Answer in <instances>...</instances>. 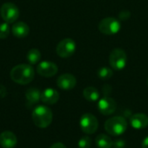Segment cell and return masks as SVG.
<instances>
[{"label": "cell", "mask_w": 148, "mask_h": 148, "mask_svg": "<svg viewBox=\"0 0 148 148\" xmlns=\"http://www.w3.org/2000/svg\"><path fill=\"white\" fill-rule=\"evenodd\" d=\"M11 80L20 85L30 83L35 77V71L30 64L22 63L15 66L10 73Z\"/></svg>", "instance_id": "cell-1"}, {"label": "cell", "mask_w": 148, "mask_h": 148, "mask_svg": "<svg viewBox=\"0 0 148 148\" xmlns=\"http://www.w3.org/2000/svg\"><path fill=\"white\" fill-rule=\"evenodd\" d=\"M53 120V114L50 108L46 106L40 105L34 108L32 112V121L39 128L48 127Z\"/></svg>", "instance_id": "cell-2"}, {"label": "cell", "mask_w": 148, "mask_h": 148, "mask_svg": "<svg viewBox=\"0 0 148 148\" xmlns=\"http://www.w3.org/2000/svg\"><path fill=\"white\" fill-rule=\"evenodd\" d=\"M104 128L108 134L120 136L126 132L127 128V121L122 116H114L105 122Z\"/></svg>", "instance_id": "cell-3"}, {"label": "cell", "mask_w": 148, "mask_h": 148, "mask_svg": "<svg viewBox=\"0 0 148 148\" xmlns=\"http://www.w3.org/2000/svg\"><path fill=\"white\" fill-rule=\"evenodd\" d=\"M19 9L13 3H5L0 8V15L7 23H14L19 17Z\"/></svg>", "instance_id": "cell-4"}, {"label": "cell", "mask_w": 148, "mask_h": 148, "mask_svg": "<svg viewBox=\"0 0 148 148\" xmlns=\"http://www.w3.org/2000/svg\"><path fill=\"white\" fill-rule=\"evenodd\" d=\"M127 62V56L126 52L121 49H114L109 56V63L111 68L114 70H122Z\"/></svg>", "instance_id": "cell-5"}, {"label": "cell", "mask_w": 148, "mask_h": 148, "mask_svg": "<svg viewBox=\"0 0 148 148\" xmlns=\"http://www.w3.org/2000/svg\"><path fill=\"white\" fill-rule=\"evenodd\" d=\"M121 23L114 17H107L102 19L99 23V30L104 35H114L121 30Z\"/></svg>", "instance_id": "cell-6"}, {"label": "cell", "mask_w": 148, "mask_h": 148, "mask_svg": "<svg viewBox=\"0 0 148 148\" xmlns=\"http://www.w3.org/2000/svg\"><path fill=\"white\" fill-rule=\"evenodd\" d=\"M80 127L83 133L86 134H95L99 127V122L97 118L92 114H84L80 119Z\"/></svg>", "instance_id": "cell-7"}, {"label": "cell", "mask_w": 148, "mask_h": 148, "mask_svg": "<svg viewBox=\"0 0 148 148\" xmlns=\"http://www.w3.org/2000/svg\"><path fill=\"white\" fill-rule=\"evenodd\" d=\"M76 49V44L73 39L65 38L59 42L56 46V54L62 58H68L73 56Z\"/></svg>", "instance_id": "cell-8"}, {"label": "cell", "mask_w": 148, "mask_h": 148, "mask_svg": "<svg viewBox=\"0 0 148 148\" xmlns=\"http://www.w3.org/2000/svg\"><path fill=\"white\" fill-rule=\"evenodd\" d=\"M116 101L108 96H105L98 101V110L103 115H110L116 110Z\"/></svg>", "instance_id": "cell-9"}, {"label": "cell", "mask_w": 148, "mask_h": 148, "mask_svg": "<svg viewBox=\"0 0 148 148\" xmlns=\"http://www.w3.org/2000/svg\"><path fill=\"white\" fill-rule=\"evenodd\" d=\"M36 71L42 77H52L58 72V67L52 62L43 61L37 65Z\"/></svg>", "instance_id": "cell-10"}, {"label": "cell", "mask_w": 148, "mask_h": 148, "mask_svg": "<svg viewBox=\"0 0 148 148\" xmlns=\"http://www.w3.org/2000/svg\"><path fill=\"white\" fill-rule=\"evenodd\" d=\"M56 84L62 90H70L75 87L76 79L71 74H63L58 77Z\"/></svg>", "instance_id": "cell-11"}, {"label": "cell", "mask_w": 148, "mask_h": 148, "mask_svg": "<svg viewBox=\"0 0 148 148\" xmlns=\"http://www.w3.org/2000/svg\"><path fill=\"white\" fill-rule=\"evenodd\" d=\"M130 123L134 129H144L148 126V116L143 113L134 114L130 119Z\"/></svg>", "instance_id": "cell-12"}, {"label": "cell", "mask_w": 148, "mask_h": 148, "mask_svg": "<svg viewBox=\"0 0 148 148\" xmlns=\"http://www.w3.org/2000/svg\"><path fill=\"white\" fill-rule=\"evenodd\" d=\"M59 93L54 88H46L41 94V101L47 105L56 104L59 101Z\"/></svg>", "instance_id": "cell-13"}, {"label": "cell", "mask_w": 148, "mask_h": 148, "mask_svg": "<svg viewBox=\"0 0 148 148\" xmlns=\"http://www.w3.org/2000/svg\"><path fill=\"white\" fill-rule=\"evenodd\" d=\"M16 143L17 139L12 132L5 131L0 134V146L3 148H14Z\"/></svg>", "instance_id": "cell-14"}, {"label": "cell", "mask_w": 148, "mask_h": 148, "mask_svg": "<svg viewBox=\"0 0 148 148\" xmlns=\"http://www.w3.org/2000/svg\"><path fill=\"white\" fill-rule=\"evenodd\" d=\"M11 31L16 37L23 38L29 35V28L27 23L19 21V22H16L13 23V26L11 28Z\"/></svg>", "instance_id": "cell-15"}, {"label": "cell", "mask_w": 148, "mask_h": 148, "mask_svg": "<svg viewBox=\"0 0 148 148\" xmlns=\"http://www.w3.org/2000/svg\"><path fill=\"white\" fill-rule=\"evenodd\" d=\"M41 92L38 88H30L26 91L25 97L27 101L30 104H36L41 101Z\"/></svg>", "instance_id": "cell-16"}, {"label": "cell", "mask_w": 148, "mask_h": 148, "mask_svg": "<svg viewBox=\"0 0 148 148\" xmlns=\"http://www.w3.org/2000/svg\"><path fill=\"white\" fill-rule=\"evenodd\" d=\"M83 96L88 101H96L100 99V92L94 87H88L83 90Z\"/></svg>", "instance_id": "cell-17"}, {"label": "cell", "mask_w": 148, "mask_h": 148, "mask_svg": "<svg viewBox=\"0 0 148 148\" xmlns=\"http://www.w3.org/2000/svg\"><path fill=\"white\" fill-rule=\"evenodd\" d=\"M95 143L98 148H111L114 145L111 138L106 134H100L95 139Z\"/></svg>", "instance_id": "cell-18"}, {"label": "cell", "mask_w": 148, "mask_h": 148, "mask_svg": "<svg viewBox=\"0 0 148 148\" xmlns=\"http://www.w3.org/2000/svg\"><path fill=\"white\" fill-rule=\"evenodd\" d=\"M41 56H42L41 52L37 49H31L28 51L26 59L30 65H34L40 62Z\"/></svg>", "instance_id": "cell-19"}, {"label": "cell", "mask_w": 148, "mask_h": 148, "mask_svg": "<svg viewBox=\"0 0 148 148\" xmlns=\"http://www.w3.org/2000/svg\"><path fill=\"white\" fill-rule=\"evenodd\" d=\"M97 75H98L99 78H101L102 80H108L113 76L114 72H113L112 69H110V68L102 67V68L99 69V70L97 72Z\"/></svg>", "instance_id": "cell-20"}, {"label": "cell", "mask_w": 148, "mask_h": 148, "mask_svg": "<svg viewBox=\"0 0 148 148\" xmlns=\"http://www.w3.org/2000/svg\"><path fill=\"white\" fill-rule=\"evenodd\" d=\"M10 32V27L9 23H3L0 24V39H5L9 36Z\"/></svg>", "instance_id": "cell-21"}, {"label": "cell", "mask_w": 148, "mask_h": 148, "mask_svg": "<svg viewBox=\"0 0 148 148\" xmlns=\"http://www.w3.org/2000/svg\"><path fill=\"white\" fill-rule=\"evenodd\" d=\"M92 145V140L88 136H84L81 138L78 141V148H90Z\"/></svg>", "instance_id": "cell-22"}, {"label": "cell", "mask_w": 148, "mask_h": 148, "mask_svg": "<svg viewBox=\"0 0 148 148\" xmlns=\"http://www.w3.org/2000/svg\"><path fill=\"white\" fill-rule=\"evenodd\" d=\"M125 141L122 140H116L114 142V147H121V148H124L125 147Z\"/></svg>", "instance_id": "cell-23"}, {"label": "cell", "mask_w": 148, "mask_h": 148, "mask_svg": "<svg viewBox=\"0 0 148 148\" xmlns=\"http://www.w3.org/2000/svg\"><path fill=\"white\" fill-rule=\"evenodd\" d=\"M49 148H67L65 147V145L64 144H62V143H61V142H56V143H55V144H53L51 147Z\"/></svg>", "instance_id": "cell-24"}, {"label": "cell", "mask_w": 148, "mask_h": 148, "mask_svg": "<svg viewBox=\"0 0 148 148\" xmlns=\"http://www.w3.org/2000/svg\"><path fill=\"white\" fill-rule=\"evenodd\" d=\"M141 147L148 148V136L147 137H146V138L143 140V141H142V143H141Z\"/></svg>", "instance_id": "cell-25"}, {"label": "cell", "mask_w": 148, "mask_h": 148, "mask_svg": "<svg viewBox=\"0 0 148 148\" xmlns=\"http://www.w3.org/2000/svg\"><path fill=\"white\" fill-rule=\"evenodd\" d=\"M111 148H121V147H114V146H113Z\"/></svg>", "instance_id": "cell-26"}, {"label": "cell", "mask_w": 148, "mask_h": 148, "mask_svg": "<svg viewBox=\"0 0 148 148\" xmlns=\"http://www.w3.org/2000/svg\"><path fill=\"white\" fill-rule=\"evenodd\" d=\"M147 84H148V80H147Z\"/></svg>", "instance_id": "cell-27"}]
</instances>
